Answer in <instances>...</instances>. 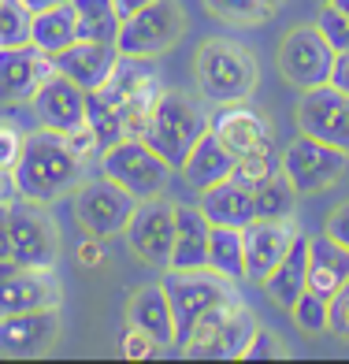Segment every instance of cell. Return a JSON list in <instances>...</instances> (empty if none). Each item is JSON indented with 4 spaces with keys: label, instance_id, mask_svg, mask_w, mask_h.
Returning a JSON list of instances; mask_svg holds the SVG:
<instances>
[{
    "label": "cell",
    "instance_id": "obj_12",
    "mask_svg": "<svg viewBox=\"0 0 349 364\" xmlns=\"http://www.w3.org/2000/svg\"><path fill=\"white\" fill-rule=\"evenodd\" d=\"M297 130L323 145H335L342 153H349V93L338 86H312L301 90L297 101Z\"/></svg>",
    "mask_w": 349,
    "mask_h": 364
},
{
    "label": "cell",
    "instance_id": "obj_8",
    "mask_svg": "<svg viewBox=\"0 0 349 364\" xmlns=\"http://www.w3.org/2000/svg\"><path fill=\"white\" fill-rule=\"evenodd\" d=\"M182 34H186V15H182L178 0H153L149 8L127 15L115 45H119L123 56L156 60L168 48H175L182 41Z\"/></svg>",
    "mask_w": 349,
    "mask_h": 364
},
{
    "label": "cell",
    "instance_id": "obj_13",
    "mask_svg": "<svg viewBox=\"0 0 349 364\" xmlns=\"http://www.w3.org/2000/svg\"><path fill=\"white\" fill-rule=\"evenodd\" d=\"M212 134L227 145L235 160H257V156H275V130L249 101H230L220 105L212 115Z\"/></svg>",
    "mask_w": 349,
    "mask_h": 364
},
{
    "label": "cell",
    "instance_id": "obj_31",
    "mask_svg": "<svg viewBox=\"0 0 349 364\" xmlns=\"http://www.w3.org/2000/svg\"><path fill=\"white\" fill-rule=\"evenodd\" d=\"M78 15V38L86 41H115L123 26V15L115 8V0H71Z\"/></svg>",
    "mask_w": 349,
    "mask_h": 364
},
{
    "label": "cell",
    "instance_id": "obj_6",
    "mask_svg": "<svg viewBox=\"0 0 349 364\" xmlns=\"http://www.w3.org/2000/svg\"><path fill=\"white\" fill-rule=\"evenodd\" d=\"M101 175L123 186L127 193H134L138 201H149L171 186L175 168L145 138H123L101 153Z\"/></svg>",
    "mask_w": 349,
    "mask_h": 364
},
{
    "label": "cell",
    "instance_id": "obj_4",
    "mask_svg": "<svg viewBox=\"0 0 349 364\" xmlns=\"http://www.w3.org/2000/svg\"><path fill=\"white\" fill-rule=\"evenodd\" d=\"M208 127H212V115L197 97L182 93V90H163L153 115H149V127H145L141 138L178 171L182 160L190 156V149L197 145V138H201Z\"/></svg>",
    "mask_w": 349,
    "mask_h": 364
},
{
    "label": "cell",
    "instance_id": "obj_50",
    "mask_svg": "<svg viewBox=\"0 0 349 364\" xmlns=\"http://www.w3.org/2000/svg\"><path fill=\"white\" fill-rule=\"evenodd\" d=\"M320 4H331V0H320Z\"/></svg>",
    "mask_w": 349,
    "mask_h": 364
},
{
    "label": "cell",
    "instance_id": "obj_5",
    "mask_svg": "<svg viewBox=\"0 0 349 364\" xmlns=\"http://www.w3.org/2000/svg\"><path fill=\"white\" fill-rule=\"evenodd\" d=\"M160 283H163V294H168L171 316H175V350L190 335V327L201 312L238 297L235 279H227L212 268H163Z\"/></svg>",
    "mask_w": 349,
    "mask_h": 364
},
{
    "label": "cell",
    "instance_id": "obj_9",
    "mask_svg": "<svg viewBox=\"0 0 349 364\" xmlns=\"http://www.w3.org/2000/svg\"><path fill=\"white\" fill-rule=\"evenodd\" d=\"M8 235H11V260L26 268H56L60 260V230L48 216V205L15 197L8 205Z\"/></svg>",
    "mask_w": 349,
    "mask_h": 364
},
{
    "label": "cell",
    "instance_id": "obj_47",
    "mask_svg": "<svg viewBox=\"0 0 349 364\" xmlns=\"http://www.w3.org/2000/svg\"><path fill=\"white\" fill-rule=\"evenodd\" d=\"M153 0H115V8H119V15L127 19V15H134V11H141V8H149Z\"/></svg>",
    "mask_w": 349,
    "mask_h": 364
},
{
    "label": "cell",
    "instance_id": "obj_40",
    "mask_svg": "<svg viewBox=\"0 0 349 364\" xmlns=\"http://www.w3.org/2000/svg\"><path fill=\"white\" fill-rule=\"evenodd\" d=\"M327 331L335 338L349 342V279L338 287V294L331 297V312H327Z\"/></svg>",
    "mask_w": 349,
    "mask_h": 364
},
{
    "label": "cell",
    "instance_id": "obj_46",
    "mask_svg": "<svg viewBox=\"0 0 349 364\" xmlns=\"http://www.w3.org/2000/svg\"><path fill=\"white\" fill-rule=\"evenodd\" d=\"M11 257V235H8V205H0V260Z\"/></svg>",
    "mask_w": 349,
    "mask_h": 364
},
{
    "label": "cell",
    "instance_id": "obj_16",
    "mask_svg": "<svg viewBox=\"0 0 349 364\" xmlns=\"http://www.w3.org/2000/svg\"><path fill=\"white\" fill-rule=\"evenodd\" d=\"M56 71V63L38 45H4L0 48V105H30L41 82Z\"/></svg>",
    "mask_w": 349,
    "mask_h": 364
},
{
    "label": "cell",
    "instance_id": "obj_30",
    "mask_svg": "<svg viewBox=\"0 0 349 364\" xmlns=\"http://www.w3.org/2000/svg\"><path fill=\"white\" fill-rule=\"evenodd\" d=\"M208 268L235 283H245V242L242 227H212L208 235Z\"/></svg>",
    "mask_w": 349,
    "mask_h": 364
},
{
    "label": "cell",
    "instance_id": "obj_2",
    "mask_svg": "<svg viewBox=\"0 0 349 364\" xmlns=\"http://www.w3.org/2000/svg\"><path fill=\"white\" fill-rule=\"evenodd\" d=\"M193 78H197L201 97L212 105L249 101L257 90V60L238 41L208 38L193 56Z\"/></svg>",
    "mask_w": 349,
    "mask_h": 364
},
{
    "label": "cell",
    "instance_id": "obj_39",
    "mask_svg": "<svg viewBox=\"0 0 349 364\" xmlns=\"http://www.w3.org/2000/svg\"><path fill=\"white\" fill-rule=\"evenodd\" d=\"M23 141H26V130L15 123V119H0V168H15V160L23 153Z\"/></svg>",
    "mask_w": 349,
    "mask_h": 364
},
{
    "label": "cell",
    "instance_id": "obj_28",
    "mask_svg": "<svg viewBox=\"0 0 349 364\" xmlns=\"http://www.w3.org/2000/svg\"><path fill=\"white\" fill-rule=\"evenodd\" d=\"M75 41H78V15L71 8V0H60V4L45 8L30 19V45H38L48 56L63 53Z\"/></svg>",
    "mask_w": 349,
    "mask_h": 364
},
{
    "label": "cell",
    "instance_id": "obj_25",
    "mask_svg": "<svg viewBox=\"0 0 349 364\" xmlns=\"http://www.w3.org/2000/svg\"><path fill=\"white\" fill-rule=\"evenodd\" d=\"M235 156L227 153V145L212 134V127L205 130L201 138H197V145L190 149V156L182 160V178L190 182V186L201 193V190H208V186H215V182H223V178H230L235 175Z\"/></svg>",
    "mask_w": 349,
    "mask_h": 364
},
{
    "label": "cell",
    "instance_id": "obj_26",
    "mask_svg": "<svg viewBox=\"0 0 349 364\" xmlns=\"http://www.w3.org/2000/svg\"><path fill=\"white\" fill-rule=\"evenodd\" d=\"M345 279H349V250L345 245H338L327 235L308 238V290L323 294L331 301Z\"/></svg>",
    "mask_w": 349,
    "mask_h": 364
},
{
    "label": "cell",
    "instance_id": "obj_29",
    "mask_svg": "<svg viewBox=\"0 0 349 364\" xmlns=\"http://www.w3.org/2000/svg\"><path fill=\"white\" fill-rule=\"evenodd\" d=\"M297 186L290 182V175L282 171V164L264 175L257 186H253V208H257V220H290L294 208H297Z\"/></svg>",
    "mask_w": 349,
    "mask_h": 364
},
{
    "label": "cell",
    "instance_id": "obj_35",
    "mask_svg": "<svg viewBox=\"0 0 349 364\" xmlns=\"http://www.w3.org/2000/svg\"><path fill=\"white\" fill-rule=\"evenodd\" d=\"M30 19L34 15L23 8V0H0V48L30 41Z\"/></svg>",
    "mask_w": 349,
    "mask_h": 364
},
{
    "label": "cell",
    "instance_id": "obj_41",
    "mask_svg": "<svg viewBox=\"0 0 349 364\" xmlns=\"http://www.w3.org/2000/svg\"><path fill=\"white\" fill-rule=\"evenodd\" d=\"M63 141H68V149H71V153H75L82 164H90L93 156L101 160V153H104L101 141H97V134H93V130H90L86 123L75 127V130H68V134H63Z\"/></svg>",
    "mask_w": 349,
    "mask_h": 364
},
{
    "label": "cell",
    "instance_id": "obj_33",
    "mask_svg": "<svg viewBox=\"0 0 349 364\" xmlns=\"http://www.w3.org/2000/svg\"><path fill=\"white\" fill-rule=\"evenodd\" d=\"M205 8L223 23H235V26H257V23H268L286 8V0H205Z\"/></svg>",
    "mask_w": 349,
    "mask_h": 364
},
{
    "label": "cell",
    "instance_id": "obj_44",
    "mask_svg": "<svg viewBox=\"0 0 349 364\" xmlns=\"http://www.w3.org/2000/svg\"><path fill=\"white\" fill-rule=\"evenodd\" d=\"M331 86H338L342 93H349V48L335 53V68H331Z\"/></svg>",
    "mask_w": 349,
    "mask_h": 364
},
{
    "label": "cell",
    "instance_id": "obj_11",
    "mask_svg": "<svg viewBox=\"0 0 349 364\" xmlns=\"http://www.w3.org/2000/svg\"><path fill=\"white\" fill-rule=\"evenodd\" d=\"M279 75L290 82L294 90H312L331 82V68H335V48L327 45L320 26H297L290 30L279 45Z\"/></svg>",
    "mask_w": 349,
    "mask_h": 364
},
{
    "label": "cell",
    "instance_id": "obj_14",
    "mask_svg": "<svg viewBox=\"0 0 349 364\" xmlns=\"http://www.w3.org/2000/svg\"><path fill=\"white\" fill-rule=\"evenodd\" d=\"M123 235H127L130 253L163 272L171 264V245H175V205L163 201V193L138 201Z\"/></svg>",
    "mask_w": 349,
    "mask_h": 364
},
{
    "label": "cell",
    "instance_id": "obj_27",
    "mask_svg": "<svg viewBox=\"0 0 349 364\" xmlns=\"http://www.w3.org/2000/svg\"><path fill=\"white\" fill-rule=\"evenodd\" d=\"M260 287L268 290V297H272L275 305H282V309L290 312V305L308 290V238H305V235L294 238L290 253L275 264L272 275L264 279Z\"/></svg>",
    "mask_w": 349,
    "mask_h": 364
},
{
    "label": "cell",
    "instance_id": "obj_7",
    "mask_svg": "<svg viewBox=\"0 0 349 364\" xmlns=\"http://www.w3.org/2000/svg\"><path fill=\"white\" fill-rule=\"evenodd\" d=\"M115 108L123 115V127H127V138H141L145 127H149V115H153L156 101H160V71L153 68V60L145 56H119L112 78L101 86Z\"/></svg>",
    "mask_w": 349,
    "mask_h": 364
},
{
    "label": "cell",
    "instance_id": "obj_37",
    "mask_svg": "<svg viewBox=\"0 0 349 364\" xmlns=\"http://www.w3.org/2000/svg\"><path fill=\"white\" fill-rule=\"evenodd\" d=\"M160 353V342L153 335H145L141 327H130L123 331V338H119V357L127 360H149V357H156Z\"/></svg>",
    "mask_w": 349,
    "mask_h": 364
},
{
    "label": "cell",
    "instance_id": "obj_32",
    "mask_svg": "<svg viewBox=\"0 0 349 364\" xmlns=\"http://www.w3.org/2000/svg\"><path fill=\"white\" fill-rule=\"evenodd\" d=\"M86 127L97 134L101 149H108V145H115V141L127 138L123 115H119V108H115V101H112L104 90H90V93H86Z\"/></svg>",
    "mask_w": 349,
    "mask_h": 364
},
{
    "label": "cell",
    "instance_id": "obj_42",
    "mask_svg": "<svg viewBox=\"0 0 349 364\" xmlns=\"http://www.w3.org/2000/svg\"><path fill=\"white\" fill-rule=\"evenodd\" d=\"M323 235H327V238H335L338 245H345V250H349V201H345V205H338V208L327 216Z\"/></svg>",
    "mask_w": 349,
    "mask_h": 364
},
{
    "label": "cell",
    "instance_id": "obj_45",
    "mask_svg": "<svg viewBox=\"0 0 349 364\" xmlns=\"http://www.w3.org/2000/svg\"><path fill=\"white\" fill-rule=\"evenodd\" d=\"M15 197H19V190H15V175L8 168H0V205H11Z\"/></svg>",
    "mask_w": 349,
    "mask_h": 364
},
{
    "label": "cell",
    "instance_id": "obj_3",
    "mask_svg": "<svg viewBox=\"0 0 349 364\" xmlns=\"http://www.w3.org/2000/svg\"><path fill=\"white\" fill-rule=\"evenodd\" d=\"M257 327L260 323L253 316V309L242 305V297H235V301L212 305L208 312H201L193 320L190 335L182 338L178 353L193 360H242Z\"/></svg>",
    "mask_w": 349,
    "mask_h": 364
},
{
    "label": "cell",
    "instance_id": "obj_22",
    "mask_svg": "<svg viewBox=\"0 0 349 364\" xmlns=\"http://www.w3.org/2000/svg\"><path fill=\"white\" fill-rule=\"evenodd\" d=\"M197 208L208 216L212 227H245L249 220H257V208H253V186L242 178H223L215 186L201 190V201Z\"/></svg>",
    "mask_w": 349,
    "mask_h": 364
},
{
    "label": "cell",
    "instance_id": "obj_21",
    "mask_svg": "<svg viewBox=\"0 0 349 364\" xmlns=\"http://www.w3.org/2000/svg\"><path fill=\"white\" fill-rule=\"evenodd\" d=\"M119 56L123 53H119L115 41H86V38H78L75 45L63 48V53H56L53 63H56L60 75H68L71 82H78V86L90 93V90H101L104 82L112 78Z\"/></svg>",
    "mask_w": 349,
    "mask_h": 364
},
{
    "label": "cell",
    "instance_id": "obj_10",
    "mask_svg": "<svg viewBox=\"0 0 349 364\" xmlns=\"http://www.w3.org/2000/svg\"><path fill=\"white\" fill-rule=\"evenodd\" d=\"M138 208V197L115 186L112 178H82L75 186V220L78 227L93 238H112L123 235L130 216Z\"/></svg>",
    "mask_w": 349,
    "mask_h": 364
},
{
    "label": "cell",
    "instance_id": "obj_24",
    "mask_svg": "<svg viewBox=\"0 0 349 364\" xmlns=\"http://www.w3.org/2000/svg\"><path fill=\"white\" fill-rule=\"evenodd\" d=\"M127 323L141 327L145 335H153L160 346H175V316H171L168 294H163V283H149V287H138L130 294Z\"/></svg>",
    "mask_w": 349,
    "mask_h": 364
},
{
    "label": "cell",
    "instance_id": "obj_36",
    "mask_svg": "<svg viewBox=\"0 0 349 364\" xmlns=\"http://www.w3.org/2000/svg\"><path fill=\"white\" fill-rule=\"evenodd\" d=\"M316 26H320V34L327 38V45L335 48V53L349 48V15H342L335 4H320V19H316Z\"/></svg>",
    "mask_w": 349,
    "mask_h": 364
},
{
    "label": "cell",
    "instance_id": "obj_19",
    "mask_svg": "<svg viewBox=\"0 0 349 364\" xmlns=\"http://www.w3.org/2000/svg\"><path fill=\"white\" fill-rule=\"evenodd\" d=\"M301 235L290 220H249L242 227L245 242V283H264L272 268L290 253L294 238Z\"/></svg>",
    "mask_w": 349,
    "mask_h": 364
},
{
    "label": "cell",
    "instance_id": "obj_23",
    "mask_svg": "<svg viewBox=\"0 0 349 364\" xmlns=\"http://www.w3.org/2000/svg\"><path fill=\"white\" fill-rule=\"evenodd\" d=\"M212 223L197 205H175V245L168 268H208Z\"/></svg>",
    "mask_w": 349,
    "mask_h": 364
},
{
    "label": "cell",
    "instance_id": "obj_20",
    "mask_svg": "<svg viewBox=\"0 0 349 364\" xmlns=\"http://www.w3.org/2000/svg\"><path fill=\"white\" fill-rule=\"evenodd\" d=\"M30 108H34V119L45 130L68 134V130L86 123V90H82L78 82H71L68 75L53 71V75L41 82V90L34 93Z\"/></svg>",
    "mask_w": 349,
    "mask_h": 364
},
{
    "label": "cell",
    "instance_id": "obj_15",
    "mask_svg": "<svg viewBox=\"0 0 349 364\" xmlns=\"http://www.w3.org/2000/svg\"><path fill=\"white\" fill-rule=\"evenodd\" d=\"M282 171L290 175V182L297 186V193H316V190H327L345 175V164H349V153L335 145H323L308 134L294 138L282 153Z\"/></svg>",
    "mask_w": 349,
    "mask_h": 364
},
{
    "label": "cell",
    "instance_id": "obj_38",
    "mask_svg": "<svg viewBox=\"0 0 349 364\" xmlns=\"http://www.w3.org/2000/svg\"><path fill=\"white\" fill-rule=\"evenodd\" d=\"M279 357H286V350H282V338L268 327H257L242 353V360H279Z\"/></svg>",
    "mask_w": 349,
    "mask_h": 364
},
{
    "label": "cell",
    "instance_id": "obj_34",
    "mask_svg": "<svg viewBox=\"0 0 349 364\" xmlns=\"http://www.w3.org/2000/svg\"><path fill=\"white\" fill-rule=\"evenodd\" d=\"M327 312H331V301L323 294H316V290H305L290 305V316H294V323L301 327L305 335H323L327 331Z\"/></svg>",
    "mask_w": 349,
    "mask_h": 364
},
{
    "label": "cell",
    "instance_id": "obj_17",
    "mask_svg": "<svg viewBox=\"0 0 349 364\" xmlns=\"http://www.w3.org/2000/svg\"><path fill=\"white\" fill-rule=\"evenodd\" d=\"M60 338V309H26L0 316V357L34 360L45 357Z\"/></svg>",
    "mask_w": 349,
    "mask_h": 364
},
{
    "label": "cell",
    "instance_id": "obj_43",
    "mask_svg": "<svg viewBox=\"0 0 349 364\" xmlns=\"http://www.w3.org/2000/svg\"><path fill=\"white\" fill-rule=\"evenodd\" d=\"M101 242L104 238H93V235H86V238L78 242V264H82V268H101V264H104Z\"/></svg>",
    "mask_w": 349,
    "mask_h": 364
},
{
    "label": "cell",
    "instance_id": "obj_18",
    "mask_svg": "<svg viewBox=\"0 0 349 364\" xmlns=\"http://www.w3.org/2000/svg\"><path fill=\"white\" fill-rule=\"evenodd\" d=\"M26 309H60V283L53 268H26L19 260H0V316Z\"/></svg>",
    "mask_w": 349,
    "mask_h": 364
},
{
    "label": "cell",
    "instance_id": "obj_48",
    "mask_svg": "<svg viewBox=\"0 0 349 364\" xmlns=\"http://www.w3.org/2000/svg\"><path fill=\"white\" fill-rule=\"evenodd\" d=\"M53 4H60V0H23V8H26L30 15H38V11H45V8H53Z\"/></svg>",
    "mask_w": 349,
    "mask_h": 364
},
{
    "label": "cell",
    "instance_id": "obj_1",
    "mask_svg": "<svg viewBox=\"0 0 349 364\" xmlns=\"http://www.w3.org/2000/svg\"><path fill=\"white\" fill-rule=\"evenodd\" d=\"M11 175H15L19 197L41 201V205H56L60 197L75 193V186L86 178V164L68 149L63 134L38 127V130L26 134L23 153H19V160H15Z\"/></svg>",
    "mask_w": 349,
    "mask_h": 364
},
{
    "label": "cell",
    "instance_id": "obj_49",
    "mask_svg": "<svg viewBox=\"0 0 349 364\" xmlns=\"http://www.w3.org/2000/svg\"><path fill=\"white\" fill-rule=\"evenodd\" d=\"M331 4H335V8L342 11V15H349V0H331Z\"/></svg>",
    "mask_w": 349,
    "mask_h": 364
}]
</instances>
